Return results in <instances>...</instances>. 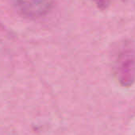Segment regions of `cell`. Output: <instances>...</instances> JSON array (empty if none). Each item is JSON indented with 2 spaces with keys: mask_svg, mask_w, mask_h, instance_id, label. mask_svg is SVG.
<instances>
[{
  "mask_svg": "<svg viewBox=\"0 0 135 135\" xmlns=\"http://www.w3.org/2000/svg\"><path fill=\"white\" fill-rule=\"evenodd\" d=\"M15 8L24 16L40 18L52 8L53 0H11Z\"/></svg>",
  "mask_w": 135,
  "mask_h": 135,
  "instance_id": "obj_1",
  "label": "cell"
}]
</instances>
